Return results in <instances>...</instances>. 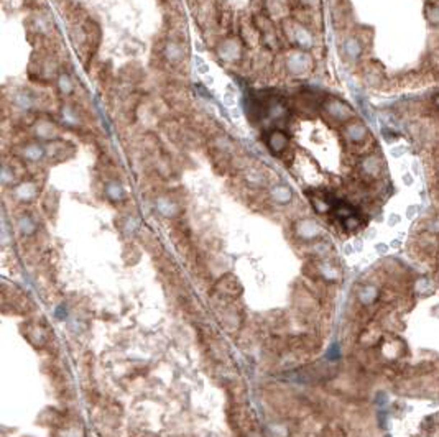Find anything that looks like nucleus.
I'll return each mask as SVG.
<instances>
[{"instance_id": "1", "label": "nucleus", "mask_w": 439, "mask_h": 437, "mask_svg": "<svg viewBox=\"0 0 439 437\" xmlns=\"http://www.w3.org/2000/svg\"><path fill=\"white\" fill-rule=\"evenodd\" d=\"M283 66L288 76H291L294 79H301L308 76L313 71V56L310 51H303V50H294L290 51L283 59Z\"/></svg>"}, {"instance_id": "2", "label": "nucleus", "mask_w": 439, "mask_h": 437, "mask_svg": "<svg viewBox=\"0 0 439 437\" xmlns=\"http://www.w3.org/2000/svg\"><path fill=\"white\" fill-rule=\"evenodd\" d=\"M283 31L286 38L296 46L298 50L311 51L314 48V36L308 26L296 22V20L288 18L283 22Z\"/></svg>"}, {"instance_id": "3", "label": "nucleus", "mask_w": 439, "mask_h": 437, "mask_svg": "<svg viewBox=\"0 0 439 437\" xmlns=\"http://www.w3.org/2000/svg\"><path fill=\"white\" fill-rule=\"evenodd\" d=\"M214 51L219 61L226 64H237L242 59V56H244V46H242L240 39L235 36L221 39V41L215 45Z\"/></svg>"}, {"instance_id": "4", "label": "nucleus", "mask_w": 439, "mask_h": 437, "mask_svg": "<svg viewBox=\"0 0 439 437\" xmlns=\"http://www.w3.org/2000/svg\"><path fill=\"white\" fill-rule=\"evenodd\" d=\"M323 110L327 117H331L332 120L340 123L354 120V109L347 102L340 101L337 97H327L323 102Z\"/></svg>"}, {"instance_id": "5", "label": "nucleus", "mask_w": 439, "mask_h": 437, "mask_svg": "<svg viewBox=\"0 0 439 437\" xmlns=\"http://www.w3.org/2000/svg\"><path fill=\"white\" fill-rule=\"evenodd\" d=\"M33 135L38 142L51 143L60 135V130H58V125L53 120H50V118H40V120H36L33 125Z\"/></svg>"}, {"instance_id": "6", "label": "nucleus", "mask_w": 439, "mask_h": 437, "mask_svg": "<svg viewBox=\"0 0 439 437\" xmlns=\"http://www.w3.org/2000/svg\"><path fill=\"white\" fill-rule=\"evenodd\" d=\"M18 156L27 163H40L47 158V147H43L40 142L25 143L18 150Z\"/></svg>"}, {"instance_id": "7", "label": "nucleus", "mask_w": 439, "mask_h": 437, "mask_svg": "<svg viewBox=\"0 0 439 437\" xmlns=\"http://www.w3.org/2000/svg\"><path fill=\"white\" fill-rule=\"evenodd\" d=\"M288 145H290V137L280 128L272 130L267 137V147L273 155H281L288 148Z\"/></svg>"}, {"instance_id": "8", "label": "nucleus", "mask_w": 439, "mask_h": 437, "mask_svg": "<svg viewBox=\"0 0 439 437\" xmlns=\"http://www.w3.org/2000/svg\"><path fill=\"white\" fill-rule=\"evenodd\" d=\"M367 135H369V130H367L365 125L360 120H350L344 125V137L347 142H350L354 145H359L365 142Z\"/></svg>"}, {"instance_id": "9", "label": "nucleus", "mask_w": 439, "mask_h": 437, "mask_svg": "<svg viewBox=\"0 0 439 437\" xmlns=\"http://www.w3.org/2000/svg\"><path fill=\"white\" fill-rule=\"evenodd\" d=\"M360 171L367 178H377L382 173V158L378 155H367L360 160Z\"/></svg>"}, {"instance_id": "10", "label": "nucleus", "mask_w": 439, "mask_h": 437, "mask_svg": "<svg viewBox=\"0 0 439 437\" xmlns=\"http://www.w3.org/2000/svg\"><path fill=\"white\" fill-rule=\"evenodd\" d=\"M163 56H165L168 63L178 64L183 61V58H185V48H183V45L180 41H176V39H169V41H166V45L163 46Z\"/></svg>"}, {"instance_id": "11", "label": "nucleus", "mask_w": 439, "mask_h": 437, "mask_svg": "<svg viewBox=\"0 0 439 437\" xmlns=\"http://www.w3.org/2000/svg\"><path fill=\"white\" fill-rule=\"evenodd\" d=\"M12 104H14V107L20 110H31L36 105V97L30 91L22 89L12 96Z\"/></svg>"}, {"instance_id": "12", "label": "nucleus", "mask_w": 439, "mask_h": 437, "mask_svg": "<svg viewBox=\"0 0 439 437\" xmlns=\"http://www.w3.org/2000/svg\"><path fill=\"white\" fill-rule=\"evenodd\" d=\"M60 117L61 122L66 125L68 128H77L81 125V115L77 112L76 107H73L71 104H64L61 110H60Z\"/></svg>"}, {"instance_id": "13", "label": "nucleus", "mask_w": 439, "mask_h": 437, "mask_svg": "<svg viewBox=\"0 0 439 437\" xmlns=\"http://www.w3.org/2000/svg\"><path fill=\"white\" fill-rule=\"evenodd\" d=\"M270 196L272 199L277 202V204H281V206H285V204L291 202L293 199V191L290 186H286V184H275V186L270 189Z\"/></svg>"}, {"instance_id": "14", "label": "nucleus", "mask_w": 439, "mask_h": 437, "mask_svg": "<svg viewBox=\"0 0 439 437\" xmlns=\"http://www.w3.org/2000/svg\"><path fill=\"white\" fill-rule=\"evenodd\" d=\"M56 88L60 91V94L63 97H71L74 94V81L68 72H60L56 76Z\"/></svg>"}, {"instance_id": "15", "label": "nucleus", "mask_w": 439, "mask_h": 437, "mask_svg": "<svg viewBox=\"0 0 439 437\" xmlns=\"http://www.w3.org/2000/svg\"><path fill=\"white\" fill-rule=\"evenodd\" d=\"M106 196L109 197L110 201L114 202H119L122 199H125V189L123 186L115 180H110L106 183Z\"/></svg>"}, {"instance_id": "16", "label": "nucleus", "mask_w": 439, "mask_h": 437, "mask_svg": "<svg viewBox=\"0 0 439 437\" xmlns=\"http://www.w3.org/2000/svg\"><path fill=\"white\" fill-rule=\"evenodd\" d=\"M344 55L350 59V61H356V59L360 58V55H362V45H360V41L357 38L354 36H349L344 41Z\"/></svg>"}, {"instance_id": "17", "label": "nucleus", "mask_w": 439, "mask_h": 437, "mask_svg": "<svg viewBox=\"0 0 439 437\" xmlns=\"http://www.w3.org/2000/svg\"><path fill=\"white\" fill-rule=\"evenodd\" d=\"M286 115H288L286 105H285L283 102H280V101H273V102H270V105L267 107V117L270 118V120H273V122L283 120Z\"/></svg>"}, {"instance_id": "18", "label": "nucleus", "mask_w": 439, "mask_h": 437, "mask_svg": "<svg viewBox=\"0 0 439 437\" xmlns=\"http://www.w3.org/2000/svg\"><path fill=\"white\" fill-rule=\"evenodd\" d=\"M15 196L20 201H31L36 196V186L31 181H23L15 188Z\"/></svg>"}, {"instance_id": "19", "label": "nucleus", "mask_w": 439, "mask_h": 437, "mask_svg": "<svg viewBox=\"0 0 439 437\" xmlns=\"http://www.w3.org/2000/svg\"><path fill=\"white\" fill-rule=\"evenodd\" d=\"M156 209H158V212L163 214L165 217H173L176 215V212H178V207H176V204L168 199V197H158L156 199Z\"/></svg>"}, {"instance_id": "20", "label": "nucleus", "mask_w": 439, "mask_h": 437, "mask_svg": "<svg viewBox=\"0 0 439 437\" xmlns=\"http://www.w3.org/2000/svg\"><path fill=\"white\" fill-rule=\"evenodd\" d=\"M296 230H298V234H299L301 237H304V238H313V237H316V235H318V232H319V225H318L316 222H313V221H301V222L298 224Z\"/></svg>"}, {"instance_id": "21", "label": "nucleus", "mask_w": 439, "mask_h": 437, "mask_svg": "<svg viewBox=\"0 0 439 437\" xmlns=\"http://www.w3.org/2000/svg\"><path fill=\"white\" fill-rule=\"evenodd\" d=\"M2 184L4 186H14L15 184V173L9 164L2 166Z\"/></svg>"}, {"instance_id": "22", "label": "nucleus", "mask_w": 439, "mask_h": 437, "mask_svg": "<svg viewBox=\"0 0 439 437\" xmlns=\"http://www.w3.org/2000/svg\"><path fill=\"white\" fill-rule=\"evenodd\" d=\"M18 227H20L23 234L28 235V234H31V232H35V222L31 221L28 215H23L20 221H18Z\"/></svg>"}, {"instance_id": "23", "label": "nucleus", "mask_w": 439, "mask_h": 437, "mask_svg": "<svg viewBox=\"0 0 439 437\" xmlns=\"http://www.w3.org/2000/svg\"><path fill=\"white\" fill-rule=\"evenodd\" d=\"M426 18L432 25H439V9L436 5H428L426 7Z\"/></svg>"}, {"instance_id": "24", "label": "nucleus", "mask_w": 439, "mask_h": 437, "mask_svg": "<svg viewBox=\"0 0 439 437\" xmlns=\"http://www.w3.org/2000/svg\"><path fill=\"white\" fill-rule=\"evenodd\" d=\"M261 180H264V176H261V173L258 169H250L247 173V181L250 183H260Z\"/></svg>"}, {"instance_id": "25", "label": "nucleus", "mask_w": 439, "mask_h": 437, "mask_svg": "<svg viewBox=\"0 0 439 437\" xmlns=\"http://www.w3.org/2000/svg\"><path fill=\"white\" fill-rule=\"evenodd\" d=\"M304 2H306V4H311V5H314V4L318 2V0H304Z\"/></svg>"}, {"instance_id": "26", "label": "nucleus", "mask_w": 439, "mask_h": 437, "mask_svg": "<svg viewBox=\"0 0 439 437\" xmlns=\"http://www.w3.org/2000/svg\"><path fill=\"white\" fill-rule=\"evenodd\" d=\"M434 104H436V107H439V96H436V99H434Z\"/></svg>"}]
</instances>
